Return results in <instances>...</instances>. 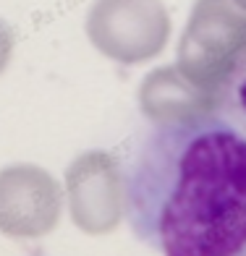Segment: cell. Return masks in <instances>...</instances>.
<instances>
[{
    "label": "cell",
    "mask_w": 246,
    "mask_h": 256,
    "mask_svg": "<svg viewBox=\"0 0 246 256\" xmlns=\"http://www.w3.org/2000/svg\"><path fill=\"white\" fill-rule=\"evenodd\" d=\"M66 199L74 225L87 236H108L126 214V176L108 152H87L66 170Z\"/></svg>",
    "instance_id": "obj_2"
},
{
    "label": "cell",
    "mask_w": 246,
    "mask_h": 256,
    "mask_svg": "<svg viewBox=\"0 0 246 256\" xmlns=\"http://www.w3.org/2000/svg\"><path fill=\"white\" fill-rule=\"evenodd\" d=\"M155 0H100L89 10L87 32L95 48L123 63L160 50L168 24Z\"/></svg>",
    "instance_id": "obj_4"
},
{
    "label": "cell",
    "mask_w": 246,
    "mask_h": 256,
    "mask_svg": "<svg viewBox=\"0 0 246 256\" xmlns=\"http://www.w3.org/2000/svg\"><path fill=\"white\" fill-rule=\"evenodd\" d=\"M63 191L50 172L34 165L0 170V232L8 238H42L61 222Z\"/></svg>",
    "instance_id": "obj_3"
},
{
    "label": "cell",
    "mask_w": 246,
    "mask_h": 256,
    "mask_svg": "<svg viewBox=\"0 0 246 256\" xmlns=\"http://www.w3.org/2000/svg\"><path fill=\"white\" fill-rule=\"evenodd\" d=\"M246 50V21L233 16L222 0H204L183 34L181 63L194 78L220 86Z\"/></svg>",
    "instance_id": "obj_5"
},
{
    "label": "cell",
    "mask_w": 246,
    "mask_h": 256,
    "mask_svg": "<svg viewBox=\"0 0 246 256\" xmlns=\"http://www.w3.org/2000/svg\"><path fill=\"white\" fill-rule=\"evenodd\" d=\"M11 50H14V34H11V29L0 21V71H3L6 63H8Z\"/></svg>",
    "instance_id": "obj_7"
},
{
    "label": "cell",
    "mask_w": 246,
    "mask_h": 256,
    "mask_svg": "<svg viewBox=\"0 0 246 256\" xmlns=\"http://www.w3.org/2000/svg\"><path fill=\"white\" fill-rule=\"evenodd\" d=\"M126 217L160 256H246V126L220 108L155 123L126 172Z\"/></svg>",
    "instance_id": "obj_1"
},
{
    "label": "cell",
    "mask_w": 246,
    "mask_h": 256,
    "mask_svg": "<svg viewBox=\"0 0 246 256\" xmlns=\"http://www.w3.org/2000/svg\"><path fill=\"white\" fill-rule=\"evenodd\" d=\"M217 108L246 126V50L217 89Z\"/></svg>",
    "instance_id": "obj_6"
}]
</instances>
